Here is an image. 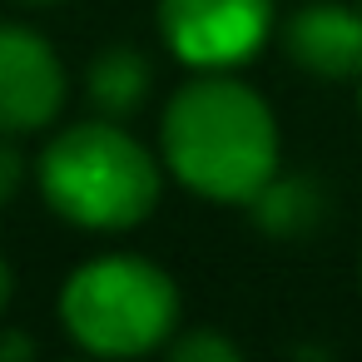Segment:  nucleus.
Here are the masks:
<instances>
[{"label":"nucleus","mask_w":362,"mask_h":362,"mask_svg":"<svg viewBox=\"0 0 362 362\" xmlns=\"http://www.w3.org/2000/svg\"><path fill=\"white\" fill-rule=\"evenodd\" d=\"M159 35L194 75L238 70L273 35V0H159Z\"/></svg>","instance_id":"20e7f679"},{"label":"nucleus","mask_w":362,"mask_h":362,"mask_svg":"<svg viewBox=\"0 0 362 362\" xmlns=\"http://www.w3.org/2000/svg\"><path fill=\"white\" fill-rule=\"evenodd\" d=\"M65 110V65L30 25H0V134L21 139Z\"/></svg>","instance_id":"39448f33"},{"label":"nucleus","mask_w":362,"mask_h":362,"mask_svg":"<svg viewBox=\"0 0 362 362\" xmlns=\"http://www.w3.org/2000/svg\"><path fill=\"white\" fill-rule=\"evenodd\" d=\"M35 342L30 337H0V357H30Z\"/></svg>","instance_id":"9b49d317"},{"label":"nucleus","mask_w":362,"mask_h":362,"mask_svg":"<svg viewBox=\"0 0 362 362\" xmlns=\"http://www.w3.org/2000/svg\"><path fill=\"white\" fill-rule=\"evenodd\" d=\"M60 322L85 352L139 357L169 342V332L179 327V288L164 268L110 253L65 278Z\"/></svg>","instance_id":"7ed1b4c3"},{"label":"nucleus","mask_w":362,"mask_h":362,"mask_svg":"<svg viewBox=\"0 0 362 362\" xmlns=\"http://www.w3.org/2000/svg\"><path fill=\"white\" fill-rule=\"evenodd\" d=\"M25 184V159L16 144H0V204H11L16 189Z\"/></svg>","instance_id":"9d476101"},{"label":"nucleus","mask_w":362,"mask_h":362,"mask_svg":"<svg viewBox=\"0 0 362 362\" xmlns=\"http://www.w3.org/2000/svg\"><path fill=\"white\" fill-rule=\"evenodd\" d=\"M288 55L322 80H352L362 75V16L337 0H313V6L293 11L283 25Z\"/></svg>","instance_id":"423d86ee"},{"label":"nucleus","mask_w":362,"mask_h":362,"mask_svg":"<svg viewBox=\"0 0 362 362\" xmlns=\"http://www.w3.org/2000/svg\"><path fill=\"white\" fill-rule=\"evenodd\" d=\"M174 357L179 362H233L238 357V347L228 342V337H214V332H194V337H179L174 342Z\"/></svg>","instance_id":"1a4fd4ad"},{"label":"nucleus","mask_w":362,"mask_h":362,"mask_svg":"<svg viewBox=\"0 0 362 362\" xmlns=\"http://www.w3.org/2000/svg\"><path fill=\"white\" fill-rule=\"evenodd\" d=\"M144 95H149V65H144V55H134V50H110V55H100V65L90 70V100L105 110V115H129V110H139L144 105Z\"/></svg>","instance_id":"0eeeda50"},{"label":"nucleus","mask_w":362,"mask_h":362,"mask_svg":"<svg viewBox=\"0 0 362 362\" xmlns=\"http://www.w3.org/2000/svg\"><path fill=\"white\" fill-rule=\"evenodd\" d=\"M357 100H362V90H357Z\"/></svg>","instance_id":"4468645a"},{"label":"nucleus","mask_w":362,"mask_h":362,"mask_svg":"<svg viewBox=\"0 0 362 362\" xmlns=\"http://www.w3.org/2000/svg\"><path fill=\"white\" fill-rule=\"evenodd\" d=\"M258 218H263V228H273V233H293V228H303L308 218H313V194L303 189V184H288V179H268V189L248 204Z\"/></svg>","instance_id":"6e6552de"},{"label":"nucleus","mask_w":362,"mask_h":362,"mask_svg":"<svg viewBox=\"0 0 362 362\" xmlns=\"http://www.w3.org/2000/svg\"><path fill=\"white\" fill-rule=\"evenodd\" d=\"M40 194L80 228H134L159 204V164L115 119L70 124L40 154Z\"/></svg>","instance_id":"f03ea898"},{"label":"nucleus","mask_w":362,"mask_h":362,"mask_svg":"<svg viewBox=\"0 0 362 362\" xmlns=\"http://www.w3.org/2000/svg\"><path fill=\"white\" fill-rule=\"evenodd\" d=\"M164 164L214 204H253L278 174L273 110L233 80V70L194 75L164 110Z\"/></svg>","instance_id":"f257e3e1"},{"label":"nucleus","mask_w":362,"mask_h":362,"mask_svg":"<svg viewBox=\"0 0 362 362\" xmlns=\"http://www.w3.org/2000/svg\"><path fill=\"white\" fill-rule=\"evenodd\" d=\"M25 6H50V0H25Z\"/></svg>","instance_id":"ddd939ff"},{"label":"nucleus","mask_w":362,"mask_h":362,"mask_svg":"<svg viewBox=\"0 0 362 362\" xmlns=\"http://www.w3.org/2000/svg\"><path fill=\"white\" fill-rule=\"evenodd\" d=\"M6 303H11V268L0 258V313H6Z\"/></svg>","instance_id":"f8f14e48"}]
</instances>
